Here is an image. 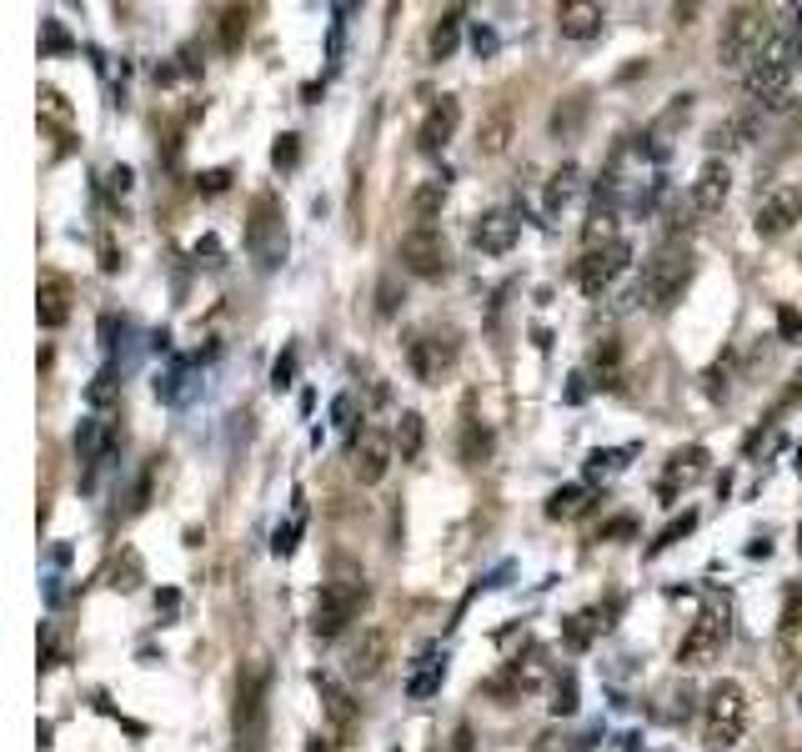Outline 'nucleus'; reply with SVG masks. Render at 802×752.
Here are the masks:
<instances>
[{
  "label": "nucleus",
  "mask_w": 802,
  "mask_h": 752,
  "mask_svg": "<svg viewBox=\"0 0 802 752\" xmlns=\"http://www.w3.org/2000/svg\"><path fill=\"white\" fill-rule=\"evenodd\" d=\"M747 96L762 101L767 111H787L797 101V36L792 31H772L767 51L752 61V71L742 76Z\"/></svg>",
  "instance_id": "obj_1"
},
{
  "label": "nucleus",
  "mask_w": 802,
  "mask_h": 752,
  "mask_svg": "<svg viewBox=\"0 0 802 752\" xmlns=\"http://www.w3.org/2000/svg\"><path fill=\"white\" fill-rule=\"evenodd\" d=\"M266 712H271V662L251 657L236 677V707H231V727H236V747L241 752H261L266 747Z\"/></svg>",
  "instance_id": "obj_2"
},
{
  "label": "nucleus",
  "mask_w": 802,
  "mask_h": 752,
  "mask_svg": "<svg viewBox=\"0 0 802 752\" xmlns=\"http://www.w3.org/2000/svg\"><path fill=\"white\" fill-rule=\"evenodd\" d=\"M747 687L737 677H722L707 687V702H702V747L707 752H727L742 742L747 732Z\"/></svg>",
  "instance_id": "obj_3"
},
{
  "label": "nucleus",
  "mask_w": 802,
  "mask_h": 752,
  "mask_svg": "<svg viewBox=\"0 0 802 752\" xmlns=\"http://www.w3.org/2000/svg\"><path fill=\"white\" fill-rule=\"evenodd\" d=\"M687 281H692V251L677 246V241H667V246H657V256L642 266L637 301L652 306V311H672V306L682 301Z\"/></svg>",
  "instance_id": "obj_4"
},
{
  "label": "nucleus",
  "mask_w": 802,
  "mask_h": 752,
  "mask_svg": "<svg viewBox=\"0 0 802 752\" xmlns=\"http://www.w3.org/2000/svg\"><path fill=\"white\" fill-rule=\"evenodd\" d=\"M361 607H366V577H356L351 567H341V572L321 587V597H316V607H311V632H316L321 642H331V637H341V632L356 622Z\"/></svg>",
  "instance_id": "obj_5"
},
{
  "label": "nucleus",
  "mask_w": 802,
  "mask_h": 752,
  "mask_svg": "<svg viewBox=\"0 0 802 752\" xmlns=\"http://www.w3.org/2000/svg\"><path fill=\"white\" fill-rule=\"evenodd\" d=\"M767 41H772V21H767V11H757V6H737L732 11V21H727V31H722V46H717V61H722V71H752V61L767 51Z\"/></svg>",
  "instance_id": "obj_6"
},
{
  "label": "nucleus",
  "mask_w": 802,
  "mask_h": 752,
  "mask_svg": "<svg viewBox=\"0 0 802 752\" xmlns=\"http://www.w3.org/2000/svg\"><path fill=\"white\" fill-rule=\"evenodd\" d=\"M246 251L256 256L261 271H276L286 261V231H281V196L261 191L251 201V221H246Z\"/></svg>",
  "instance_id": "obj_7"
},
{
  "label": "nucleus",
  "mask_w": 802,
  "mask_h": 752,
  "mask_svg": "<svg viewBox=\"0 0 802 752\" xmlns=\"http://www.w3.org/2000/svg\"><path fill=\"white\" fill-rule=\"evenodd\" d=\"M727 607H702L697 622L687 627V637L677 642V667L682 672H697V667H712L722 652H727Z\"/></svg>",
  "instance_id": "obj_8"
},
{
  "label": "nucleus",
  "mask_w": 802,
  "mask_h": 752,
  "mask_svg": "<svg viewBox=\"0 0 802 752\" xmlns=\"http://www.w3.org/2000/svg\"><path fill=\"white\" fill-rule=\"evenodd\" d=\"M457 356H462V341L452 331H442V326H427V331H417L407 341V366H412L417 382H427V387L442 382V376L457 366Z\"/></svg>",
  "instance_id": "obj_9"
},
{
  "label": "nucleus",
  "mask_w": 802,
  "mask_h": 752,
  "mask_svg": "<svg viewBox=\"0 0 802 752\" xmlns=\"http://www.w3.org/2000/svg\"><path fill=\"white\" fill-rule=\"evenodd\" d=\"M632 266V246L617 236V241H602V246H592L582 261H577V286L587 291V296H602L622 271Z\"/></svg>",
  "instance_id": "obj_10"
},
{
  "label": "nucleus",
  "mask_w": 802,
  "mask_h": 752,
  "mask_svg": "<svg viewBox=\"0 0 802 752\" xmlns=\"http://www.w3.org/2000/svg\"><path fill=\"white\" fill-rule=\"evenodd\" d=\"M391 462H396V437L386 427H361V437L351 442V477L361 487H376Z\"/></svg>",
  "instance_id": "obj_11"
},
{
  "label": "nucleus",
  "mask_w": 802,
  "mask_h": 752,
  "mask_svg": "<svg viewBox=\"0 0 802 752\" xmlns=\"http://www.w3.org/2000/svg\"><path fill=\"white\" fill-rule=\"evenodd\" d=\"M396 251H401V266H407L412 276H427V281H432V276L447 271V236H442L437 226H422V221H417L407 236H401Z\"/></svg>",
  "instance_id": "obj_12"
},
{
  "label": "nucleus",
  "mask_w": 802,
  "mask_h": 752,
  "mask_svg": "<svg viewBox=\"0 0 802 752\" xmlns=\"http://www.w3.org/2000/svg\"><path fill=\"white\" fill-rule=\"evenodd\" d=\"M797 221H802V186H772V191L757 201V216H752L757 236H767V241L787 236Z\"/></svg>",
  "instance_id": "obj_13"
},
{
  "label": "nucleus",
  "mask_w": 802,
  "mask_h": 752,
  "mask_svg": "<svg viewBox=\"0 0 802 752\" xmlns=\"http://www.w3.org/2000/svg\"><path fill=\"white\" fill-rule=\"evenodd\" d=\"M517 231H522V211H507V206H492L477 216L472 226V246L487 251V256H507L517 246Z\"/></svg>",
  "instance_id": "obj_14"
},
{
  "label": "nucleus",
  "mask_w": 802,
  "mask_h": 752,
  "mask_svg": "<svg viewBox=\"0 0 802 752\" xmlns=\"http://www.w3.org/2000/svg\"><path fill=\"white\" fill-rule=\"evenodd\" d=\"M457 126H462V101H457V96H442V101L427 111V121H422V131H417V146H422L427 156H437V151L452 146Z\"/></svg>",
  "instance_id": "obj_15"
},
{
  "label": "nucleus",
  "mask_w": 802,
  "mask_h": 752,
  "mask_svg": "<svg viewBox=\"0 0 802 752\" xmlns=\"http://www.w3.org/2000/svg\"><path fill=\"white\" fill-rule=\"evenodd\" d=\"M727 191H732V171H727V161H707L702 171H697V181H692V211L697 216H717L722 206H727Z\"/></svg>",
  "instance_id": "obj_16"
},
{
  "label": "nucleus",
  "mask_w": 802,
  "mask_h": 752,
  "mask_svg": "<svg viewBox=\"0 0 802 752\" xmlns=\"http://www.w3.org/2000/svg\"><path fill=\"white\" fill-rule=\"evenodd\" d=\"M386 657H391V637H386L381 627H366L361 642H356L351 657H346V672H351L356 682H376V677L386 672Z\"/></svg>",
  "instance_id": "obj_17"
},
{
  "label": "nucleus",
  "mask_w": 802,
  "mask_h": 752,
  "mask_svg": "<svg viewBox=\"0 0 802 752\" xmlns=\"http://www.w3.org/2000/svg\"><path fill=\"white\" fill-rule=\"evenodd\" d=\"M547 672H552V667H547V652H542V647H527L522 657L507 662V672L492 682V692H537V687L547 682Z\"/></svg>",
  "instance_id": "obj_18"
},
{
  "label": "nucleus",
  "mask_w": 802,
  "mask_h": 752,
  "mask_svg": "<svg viewBox=\"0 0 802 752\" xmlns=\"http://www.w3.org/2000/svg\"><path fill=\"white\" fill-rule=\"evenodd\" d=\"M757 111H737V116H727V121H717L712 131H707V151L722 161L727 151H742V146H752L757 141Z\"/></svg>",
  "instance_id": "obj_19"
},
{
  "label": "nucleus",
  "mask_w": 802,
  "mask_h": 752,
  "mask_svg": "<svg viewBox=\"0 0 802 752\" xmlns=\"http://www.w3.org/2000/svg\"><path fill=\"white\" fill-rule=\"evenodd\" d=\"M602 21H607V11L597 6V0H567V6H557V31H562L567 41H592V36H602Z\"/></svg>",
  "instance_id": "obj_20"
},
{
  "label": "nucleus",
  "mask_w": 802,
  "mask_h": 752,
  "mask_svg": "<svg viewBox=\"0 0 802 752\" xmlns=\"http://www.w3.org/2000/svg\"><path fill=\"white\" fill-rule=\"evenodd\" d=\"M311 682H316V692H321V702H326L331 727H336L341 737H351V732H356V697H351L336 677H326V672H311Z\"/></svg>",
  "instance_id": "obj_21"
},
{
  "label": "nucleus",
  "mask_w": 802,
  "mask_h": 752,
  "mask_svg": "<svg viewBox=\"0 0 802 752\" xmlns=\"http://www.w3.org/2000/svg\"><path fill=\"white\" fill-rule=\"evenodd\" d=\"M707 447H682V452H672L667 457V472H662V497H672L677 487H692V482H702L707 477Z\"/></svg>",
  "instance_id": "obj_22"
},
{
  "label": "nucleus",
  "mask_w": 802,
  "mask_h": 752,
  "mask_svg": "<svg viewBox=\"0 0 802 752\" xmlns=\"http://www.w3.org/2000/svg\"><path fill=\"white\" fill-rule=\"evenodd\" d=\"M777 657L782 662H802V587L787 592L782 602V622H777Z\"/></svg>",
  "instance_id": "obj_23"
},
{
  "label": "nucleus",
  "mask_w": 802,
  "mask_h": 752,
  "mask_svg": "<svg viewBox=\"0 0 802 752\" xmlns=\"http://www.w3.org/2000/svg\"><path fill=\"white\" fill-rule=\"evenodd\" d=\"M36 316H41L46 331H56V326L71 321V286H66L61 276H46V281H41V291H36Z\"/></svg>",
  "instance_id": "obj_24"
},
{
  "label": "nucleus",
  "mask_w": 802,
  "mask_h": 752,
  "mask_svg": "<svg viewBox=\"0 0 802 752\" xmlns=\"http://www.w3.org/2000/svg\"><path fill=\"white\" fill-rule=\"evenodd\" d=\"M612 612H617V602H612L607 612L597 607V612H577V617H567V622H562V642H567L572 652H587V647H592V637L612 627V622H607Z\"/></svg>",
  "instance_id": "obj_25"
},
{
  "label": "nucleus",
  "mask_w": 802,
  "mask_h": 752,
  "mask_svg": "<svg viewBox=\"0 0 802 752\" xmlns=\"http://www.w3.org/2000/svg\"><path fill=\"white\" fill-rule=\"evenodd\" d=\"M577 181H582V171L572 166V161H562L552 176H547V196H542V211L547 216H562V206L577 196Z\"/></svg>",
  "instance_id": "obj_26"
},
{
  "label": "nucleus",
  "mask_w": 802,
  "mask_h": 752,
  "mask_svg": "<svg viewBox=\"0 0 802 752\" xmlns=\"http://www.w3.org/2000/svg\"><path fill=\"white\" fill-rule=\"evenodd\" d=\"M396 457L401 462H417L422 457V447H427V422H422V412H401V422H396Z\"/></svg>",
  "instance_id": "obj_27"
},
{
  "label": "nucleus",
  "mask_w": 802,
  "mask_h": 752,
  "mask_svg": "<svg viewBox=\"0 0 802 752\" xmlns=\"http://www.w3.org/2000/svg\"><path fill=\"white\" fill-rule=\"evenodd\" d=\"M507 141H512V111L497 106V111L482 121V131H477V156H502Z\"/></svg>",
  "instance_id": "obj_28"
},
{
  "label": "nucleus",
  "mask_w": 802,
  "mask_h": 752,
  "mask_svg": "<svg viewBox=\"0 0 802 752\" xmlns=\"http://www.w3.org/2000/svg\"><path fill=\"white\" fill-rule=\"evenodd\" d=\"M106 582H111L116 592H136V587L146 582V562H141V552H136V547H121V552H116V562L106 567Z\"/></svg>",
  "instance_id": "obj_29"
},
{
  "label": "nucleus",
  "mask_w": 802,
  "mask_h": 752,
  "mask_svg": "<svg viewBox=\"0 0 802 752\" xmlns=\"http://www.w3.org/2000/svg\"><path fill=\"white\" fill-rule=\"evenodd\" d=\"M457 41H462V6H452V11H442V21L432 26V41H427V51H432V61H452V51H457Z\"/></svg>",
  "instance_id": "obj_30"
},
{
  "label": "nucleus",
  "mask_w": 802,
  "mask_h": 752,
  "mask_svg": "<svg viewBox=\"0 0 802 752\" xmlns=\"http://www.w3.org/2000/svg\"><path fill=\"white\" fill-rule=\"evenodd\" d=\"M442 206H447V181H442V176H437V181H422V186L412 191V211H417L422 226H432V221L442 216Z\"/></svg>",
  "instance_id": "obj_31"
},
{
  "label": "nucleus",
  "mask_w": 802,
  "mask_h": 752,
  "mask_svg": "<svg viewBox=\"0 0 802 752\" xmlns=\"http://www.w3.org/2000/svg\"><path fill=\"white\" fill-rule=\"evenodd\" d=\"M587 502H592L587 487H557V492L547 497V517H552V522H572V517L587 512Z\"/></svg>",
  "instance_id": "obj_32"
},
{
  "label": "nucleus",
  "mask_w": 802,
  "mask_h": 752,
  "mask_svg": "<svg viewBox=\"0 0 802 752\" xmlns=\"http://www.w3.org/2000/svg\"><path fill=\"white\" fill-rule=\"evenodd\" d=\"M592 376H597V387H617L622 382V351H617V341H597L592 346Z\"/></svg>",
  "instance_id": "obj_33"
},
{
  "label": "nucleus",
  "mask_w": 802,
  "mask_h": 752,
  "mask_svg": "<svg viewBox=\"0 0 802 752\" xmlns=\"http://www.w3.org/2000/svg\"><path fill=\"white\" fill-rule=\"evenodd\" d=\"M487 457H492V427L477 422V417H467V427H462V462L482 467Z\"/></svg>",
  "instance_id": "obj_34"
},
{
  "label": "nucleus",
  "mask_w": 802,
  "mask_h": 752,
  "mask_svg": "<svg viewBox=\"0 0 802 752\" xmlns=\"http://www.w3.org/2000/svg\"><path fill=\"white\" fill-rule=\"evenodd\" d=\"M246 6H231L226 16H221V51H241V41H246Z\"/></svg>",
  "instance_id": "obj_35"
},
{
  "label": "nucleus",
  "mask_w": 802,
  "mask_h": 752,
  "mask_svg": "<svg viewBox=\"0 0 802 752\" xmlns=\"http://www.w3.org/2000/svg\"><path fill=\"white\" fill-rule=\"evenodd\" d=\"M662 702L667 707H657V717H667V722H687L692 717V692L687 687H662Z\"/></svg>",
  "instance_id": "obj_36"
},
{
  "label": "nucleus",
  "mask_w": 802,
  "mask_h": 752,
  "mask_svg": "<svg viewBox=\"0 0 802 752\" xmlns=\"http://www.w3.org/2000/svg\"><path fill=\"white\" fill-rule=\"evenodd\" d=\"M442 677H447V667H442V662H432V657H427V672H417V677H412V682H407V692H412V697H432V692H437V687H442Z\"/></svg>",
  "instance_id": "obj_37"
},
{
  "label": "nucleus",
  "mask_w": 802,
  "mask_h": 752,
  "mask_svg": "<svg viewBox=\"0 0 802 752\" xmlns=\"http://www.w3.org/2000/svg\"><path fill=\"white\" fill-rule=\"evenodd\" d=\"M532 752H587V742H577V737H567V732L547 727V732L532 742Z\"/></svg>",
  "instance_id": "obj_38"
},
{
  "label": "nucleus",
  "mask_w": 802,
  "mask_h": 752,
  "mask_svg": "<svg viewBox=\"0 0 802 752\" xmlns=\"http://www.w3.org/2000/svg\"><path fill=\"white\" fill-rule=\"evenodd\" d=\"M271 161H276V171H291L296 161H301V136H276V146H271Z\"/></svg>",
  "instance_id": "obj_39"
},
{
  "label": "nucleus",
  "mask_w": 802,
  "mask_h": 752,
  "mask_svg": "<svg viewBox=\"0 0 802 752\" xmlns=\"http://www.w3.org/2000/svg\"><path fill=\"white\" fill-rule=\"evenodd\" d=\"M156 472H161V457H151V462H146V472H141V482H136V492H131V512H146L151 487H156Z\"/></svg>",
  "instance_id": "obj_40"
},
{
  "label": "nucleus",
  "mask_w": 802,
  "mask_h": 752,
  "mask_svg": "<svg viewBox=\"0 0 802 752\" xmlns=\"http://www.w3.org/2000/svg\"><path fill=\"white\" fill-rule=\"evenodd\" d=\"M692 527H697V512H682L677 522H667V527L657 532V542H652V552H662V547H672V542H677V537H687Z\"/></svg>",
  "instance_id": "obj_41"
},
{
  "label": "nucleus",
  "mask_w": 802,
  "mask_h": 752,
  "mask_svg": "<svg viewBox=\"0 0 802 752\" xmlns=\"http://www.w3.org/2000/svg\"><path fill=\"white\" fill-rule=\"evenodd\" d=\"M582 116H587V96H572V106H567V111L557 106V116H552V131H557V136H567V131H572Z\"/></svg>",
  "instance_id": "obj_42"
},
{
  "label": "nucleus",
  "mask_w": 802,
  "mask_h": 752,
  "mask_svg": "<svg viewBox=\"0 0 802 752\" xmlns=\"http://www.w3.org/2000/svg\"><path fill=\"white\" fill-rule=\"evenodd\" d=\"M777 341H787V346L802 341V311H797V306H782V311H777Z\"/></svg>",
  "instance_id": "obj_43"
},
{
  "label": "nucleus",
  "mask_w": 802,
  "mask_h": 752,
  "mask_svg": "<svg viewBox=\"0 0 802 752\" xmlns=\"http://www.w3.org/2000/svg\"><path fill=\"white\" fill-rule=\"evenodd\" d=\"M552 712H557V717H572V712H577V677H572V672L557 682V702H552Z\"/></svg>",
  "instance_id": "obj_44"
},
{
  "label": "nucleus",
  "mask_w": 802,
  "mask_h": 752,
  "mask_svg": "<svg viewBox=\"0 0 802 752\" xmlns=\"http://www.w3.org/2000/svg\"><path fill=\"white\" fill-rule=\"evenodd\" d=\"M111 397H116V371H101L96 382L86 387V402H91V407H106Z\"/></svg>",
  "instance_id": "obj_45"
},
{
  "label": "nucleus",
  "mask_w": 802,
  "mask_h": 752,
  "mask_svg": "<svg viewBox=\"0 0 802 752\" xmlns=\"http://www.w3.org/2000/svg\"><path fill=\"white\" fill-rule=\"evenodd\" d=\"M41 111H46L51 121H71V106H66V96H61L56 86H41Z\"/></svg>",
  "instance_id": "obj_46"
},
{
  "label": "nucleus",
  "mask_w": 802,
  "mask_h": 752,
  "mask_svg": "<svg viewBox=\"0 0 802 752\" xmlns=\"http://www.w3.org/2000/svg\"><path fill=\"white\" fill-rule=\"evenodd\" d=\"M396 301H401L396 281H391V276H381V286H376V311H381V316H396Z\"/></svg>",
  "instance_id": "obj_47"
},
{
  "label": "nucleus",
  "mask_w": 802,
  "mask_h": 752,
  "mask_svg": "<svg viewBox=\"0 0 802 752\" xmlns=\"http://www.w3.org/2000/svg\"><path fill=\"white\" fill-rule=\"evenodd\" d=\"M622 537H637V522H632V517H612L597 542H622Z\"/></svg>",
  "instance_id": "obj_48"
},
{
  "label": "nucleus",
  "mask_w": 802,
  "mask_h": 752,
  "mask_svg": "<svg viewBox=\"0 0 802 752\" xmlns=\"http://www.w3.org/2000/svg\"><path fill=\"white\" fill-rule=\"evenodd\" d=\"M131 181H136V176H131V166H111V171H106V191H111V196H126V191H131Z\"/></svg>",
  "instance_id": "obj_49"
},
{
  "label": "nucleus",
  "mask_w": 802,
  "mask_h": 752,
  "mask_svg": "<svg viewBox=\"0 0 802 752\" xmlns=\"http://www.w3.org/2000/svg\"><path fill=\"white\" fill-rule=\"evenodd\" d=\"M351 417H356V397L341 392V397L331 402V422H336V427H351Z\"/></svg>",
  "instance_id": "obj_50"
},
{
  "label": "nucleus",
  "mask_w": 802,
  "mask_h": 752,
  "mask_svg": "<svg viewBox=\"0 0 802 752\" xmlns=\"http://www.w3.org/2000/svg\"><path fill=\"white\" fill-rule=\"evenodd\" d=\"M226 186H231V171H226V166H221V171H206V176H201V191H206V196H221Z\"/></svg>",
  "instance_id": "obj_51"
},
{
  "label": "nucleus",
  "mask_w": 802,
  "mask_h": 752,
  "mask_svg": "<svg viewBox=\"0 0 802 752\" xmlns=\"http://www.w3.org/2000/svg\"><path fill=\"white\" fill-rule=\"evenodd\" d=\"M46 51H71V36L61 31V21H46Z\"/></svg>",
  "instance_id": "obj_52"
},
{
  "label": "nucleus",
  "mask_w": 802,
  "mask_h": 752,
  "mask_svg": "<svg viewBox=\"0 0 802 752\" xmlns=\"http://www.w3.org/2000/svg\"><path fill=\"white\" fill-rule=\"evenodd\" d=\"M296 532H301V522H291V527H281V532H276V542H271V547H276V557H286V552L296 547Z\"/></svg>",
  "instance_id": "obj_53"
},
{
  "label": "nucleus",
  "mask_w": 802,
  "mask_h": 752,
  "mask_svg": "<svg viewBox=\"0 0 802 752\" xmlns=\"http://www.w3.org/2000/svg\"><path fill=\"white\" fill-rule=\"evenodd\" d=\"M291 371H296V356L286 351V356L276 361V371H271V382H276V387H291Z\"/></svg>",
  "instance_id": "obj_54"
},
{
  "label": "nucleus",
  "mask_w": 802,
  "mask_h": 752,
  "mask_svg": "<svg viewBox=\"0 0 802 752\" xmlns=\"http://www.w3.org/2000/svg\"><path fill=\"white\" fill-rule=\"evenodd\" d=\"M472 46H477V56H487V51H497V36H492L487 26H477V31H472Z\"/></svg>",
  "instance_id": "obj_55"
},
{
  "label": "nucleus",
  "mask_w": 802,
  "mask_h": 752,
  "mask_svg": "<svg viewBox=\"0 0 802 752\" xmlns=\"http://www.w3.org/2000/svg\"><path fill=\"white\" fill-rule=\"evenodd\" d=\"M792 402H802V371L792 376V387L782 392V402H777V407H792Z\"/></svg>",
  "instance_id": "obj_56"
},
{
  "label": "nucleus",
  "mask_w": 802,
  "mask_h": 752,
  "mask_svg": "<svg viewBox=\"0 0 802 752\" xmlns=\"http://www.w3.org/2000/svg\"><path fill=\"white\" fill-rule=\"evenodd\" d=\"M452 752H472V727H457V737H452Z\"/></svg>",
  "instance_id": "obj_57"
},
{
  "label": "nucleus",
  "mask_w": 802,
  "mask_h": 752,
  "mask_svg": "<svg viewBox=\"0 0 802 752\" xmlns=\"http://www.w3.org/2000/svg\"><path fill=\"white\" fill-rule=\"evenodd\" d=\"M111 336H116V316H101V341L111 346Z\"/></svg>",
  "instance_id": "obj_58"
},
{
  "label": "nucleus",
  "mask_w": 802,
  "mask_h": 752,
  "mask_svg": "<svg viewBox=\"0 0 802 752\" xmlns=\"http://www.w3.org/2000/svg\"><path fill=\"white\" fill-rule=\"evenodd\" d=\"M176 602H181L176 592H156V607H166V612H176Z\"/></svg>",
  "instance_id": "obj_59"
},
{
  "label": "nucleus",
  "mask_w": 802,
  "mask_h": 752,
  "mask_svg": "<svg viewBox=\"0 0 802 752\" xmlns=\"http://www.w3.org/2000/svg\"><path fill=\"white\" fill-rule=\"evenodd\" d=\"M306 752H336V747H331V742H321V737H316V742H306Z\"/></svg>",
  "instance_id": "obj_60"
},
{
  "label": "nucleus",
  "mask_w": 802,
  "mask_h": 752,
  "mask_svg": "<svg viewBox=\"0 0 802 752\" xmlns=\"http://www.w3.org/2000/svg\"><path fill=\"white\" fill-rule=\"evenodd\" d=\"M797 547H802V537H797Z\"/></svg>",
  "instance_id": "obj_61"
}]
</instances>
